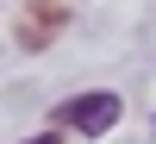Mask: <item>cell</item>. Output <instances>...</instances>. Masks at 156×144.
Returning <instances> with one entry per match:
<instances>
[{"instance_id": "cell-2", "label": "cell", "mask_w": 156, "mask_h": 144, "mask_svg": "<svg viewBox=\"0 0 156 144\" xmlns=\"http://www.w3.org/2000/svg\"><path fill=\"white\" fill-rule=\"evenodd\" d=\"M62 25H69V6H62V0H25V13H19V44H25V50H44Z\"/></svg>"}, {"instance_id": "cell-3", "label": "cell", "mask_w": 156, "mask_h": 144, "mask_svg": "<svg viewBox=\"0 0 156 144\" xmlns=\"http://www.w3.org/2000/svg\"><path fill=\"white\" fill-rule=\"evenodd\" d=\"M25 144H62V138H50V132H37V138H25Z\"/></svg>"}, {"instance_id": "cell-1", "label": "cell", "mask_w": 156, "mask_h": 144, "mask_svg": "<svg viewBox=\"0 0 156 144\" xmlns=\"http://www.w3.org/2000/svg\"><path fill=\"white\" fill-rule=\"evenodd\" d=\"M119 113H125V100L119 94H106V88H94V94H75V100H62L50 119L62 125V132H81V138H106L112 125H119Z\"/></svg>"}]
</instances>
